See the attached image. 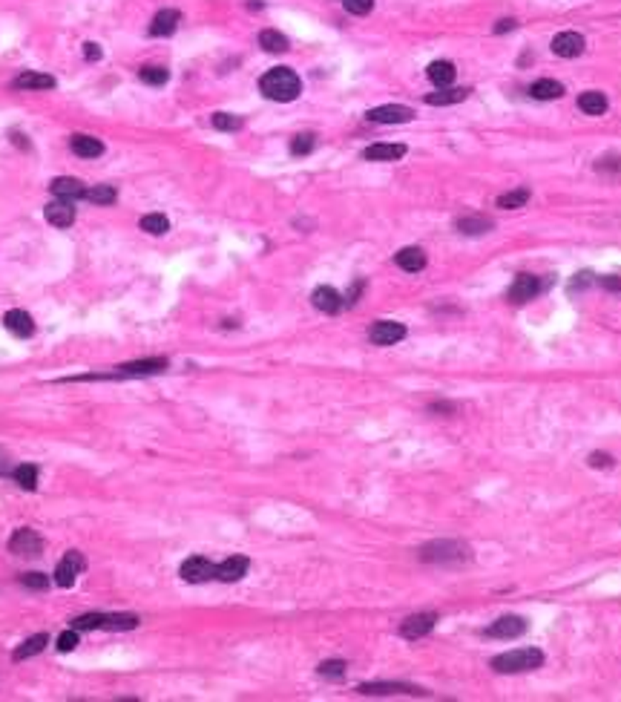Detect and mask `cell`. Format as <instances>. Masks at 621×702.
<instances>
[{
    "label": "cell",
    "mask_w": 621,
    "mask_h": 702,
    "mask_svg": "<svg viewBox=\"0 0 621 702\" xmlns=\"http://www.w3.org/2000/svg\"><path fill=\"white\" fill-rule=\"evenodd\" d=\"M259 90L265 98L270 101H294L299 93H302V81L294 69L288 66H276V69H267V73L259 78Z\"/></svg>",
    "instance_id": "1"
},
{
    "label": "cell",
    "mask_w": 621,
    "mask_h": 702,
    "mask_svg": "<svg viewBox=\"0 0 621 702\" xmlns=\"http://www.w3.org/2000/svg\"><path fill=\"white\" fill-rule=\"evenodd\" d=\"M541 665H543V654L538 648H518L492 659V668L498 674H521V671H535Z\"/></svg>",
    "instance_id": "2"
},
{
    "label": "cell",
    "mask_w": 621,
    "mask_h": 702,
    "mask_svg": "<svg viewBox=\"0 0 621 702\" xmlns=\"http://www.w3.org/2000/svg\"><path fill=\"white\" fill-rule=\"evenodd\" d=\"M420 558L432 565H460L469 558V547L460 541H432L420 550Z\"/></svg>",
    "instance_id": "3"
},
{
    "label": "cell",
    "mask_w": 621,
    "mask_h": 702,
    "mask_svg": "<svg viewBox=\"0 0 621 702\" xmlns=\"http://www.w3.org/2000/svg\"><path fill=\"white\" fill-rule=\"evenodd\" d=\"M84 567H87L84 555H81L78 550H69V552L58 561V567H55V585H58V587H73V585H75V576H78Z\"/></svg>",
    "instance_id": "4"
},
{
    "label": "cell",
    "mask_w": 621,
    "mask_h": 702,
    "mask_svg": "<svg viewBox=\"0 0 621 702\" xmlns=\"http://www.w3.org/2000/svg\"><path fill=\"white\" fill-rule=\"evenodd\" d=\"M181 579L190 582V585L211 582V579H216V565L213 561H207V558H201V555H193L181 565Z\"/></svg>",
    "instance_id": "5"
},
{
    "label": "cell",
    "mask_w": 621,
    "mask_h": 702,
    "mask_svg": "<svg viewBox=\"0 0 621 702\" xmlns=\"http://www.w3.org/2000/svg\"><path fill=\"white\" fill-rule=\"evenodd\" d=\"M9 550H12L15 555H21V558H35V555H41L43 541H41V535H38L35 530L23 527V530H18V533L9 538Z\"/></svg>",
    "instance_id": "6"
},
{
    "label": "cell",
    "mask_w": 621,
    "mask_h": 702,
    "mask_svg": "<svg viewBox=\"0 0 621 702\" xmlns=\"http://www.w3.org/2000/svg\"><path fill=\"white\" fill-rule=\"evenodd\" d=\"M405 337V325L403 323H394V320H377L371 328H368V340L374 345H394Z\"/></svg>",
    "instance_id": "7"
},
{
    "label": "cell",
    "mask_w": 621,
    "mask_h": 702,
    "mask_svg": "<svg viewBox=\"0 0 621 702\" xmlns=\"http://www.w3.org/2000/svg\"><path fill=\"white\" fill-rule=\"evenodd\" d=\"M368 121L374 124H405L414 118V110L411 107H403V104H386V107H374L366 112Z\"/></svg>",
    "instance_id": "8"
},
{
    "label": "cell",
    "mask_w": 621,
    "mask_h": 702,
    "mask_svg": "<svg viewBox=\"0 0 621 702\" xmlns=\"http://www.w3.org/2000/svg\"><path fill=\"white\" fill-rule=\"evenodd\" d=\"M435 622L437 616L435 613H418V616H408L403 624H400V636L403 639H423L435 630Z\"/></svg>",
    "instance_id": "9"
},
{
    "label": "cell",
    "mask_w": 621,
    "mask_h": 702,
    "mask_svg": "<svg viewBox=\"0 0 621 702\" xmlns=\"http://www.w3.org/2000/svg\"><path fill=\"white\" fill-rule=\"evenodd\" d=\"M43 216L55 228H69L75 222V207H73V201H66V199H55V201H49L43 207Z\"/></svg>",
    "instance_id": "10"
},
{
    "label": "cell",
    "mask_w": 621,
    "mask_h": 702,
    "mask_svg": "<svg viewBox=\"0 0 621 702\" xmlns=\"http://www.w3.org/2000/svg\"><path fill=\"white\" fill-rule=\"evenodd\" d=\"M526 634V622L521 616H504L498 622H492V627L487 630V636L492 639H518Z\"/></svg>",
    "instance_id": "11"
},
{
    "label": "cell",
    "mask_w": 621,
    "mask_h": 702,
    "mask_svg": "<svg viewBox=\"0 0 621 702\" xmlns=\"http://www.w3.org/2000/svg\"><path fill=\"white\" fill-rule=\"evenodd\" d=\"M164 369H167L164 357H150V360H132V363L118 366V374L121 377H150V374H161Z\"/></svg>",
    "instance_id": "12"
},
{
    "label": "cell",
    "mask_w": 621,
    "mask_h": 702,
    "mask_svg": "<svg viewBox=\"0 0 621 702\" xmlns=\"http://www.w3.org/2000/svg\"><path fill=\"white\" fill-rule=\"evenodd\" d=\"M541 291V283H538V276H532V273H518V279L512 283V288H509V303H526V300H532L535 294Z\"/></svg>",
    "instance_id": "13"
},
{
    "label": "cell",
    "mask_w": 621,
    "mask_h": 702,
    "mask_svg": "<svg viewBox=\"0 0 621 702\" xmlns=\"http://www.w3.org/2000/svg\"><path fill=\"white\" fill-rule=\"evenodd\" d=\"M248 567H250V561L245 558V555H230V558H225L222 565H216V579L219 582H239L242 576H248Z\"/></svg>",
    "instance_id": "14"
},
{
    "label": "cell",
    "mask_w": 621,
    "mask_h": 702,
    "mask_svg": "<svg viewBox=\"0 0 621 702\" xmlns=\"http://www.w3.org/2000/svg\"><path fill=\"white\" fill-rule=\"evenodd\" d=\"M49 190H52L58 199H66V201H75V199H84V196H87L84 182H78V179H73V176H58V179H52Z\"/></svg>",
    "instance_id": "15"
},
{
    "label": "cell",
    "mask_w": 621,
    "mask_h": 702,
    "mask_svg": "<svg viewBox=\"0 0 621 702\" xmlns=\"http://www.w3.org/2000/svg\"><path fill=\"white\" fill-rule=\"evenodd\" d=\"M552 52L561 58H578L584 52V38L578 32H561L552 38Z\"/></svg>",
    "instance_id": "16"
},
{
    "label": "cell",
    "mask_w": 621,
    "mask_h": 702,
    "mask_svg": "<svg viewBox=\"0 0 621 702\" xmlns=\"http://www.w3.org/2000/svg\"><path fill=\"white\" fill-rule=\"evenodd\" d=\"M311 303L314 308H319L322 314H336L342 308V297L331 288V285H319L314 294H311Z\"/></svg>",
    "instance_id": "17"
},
{
    "label": "cell",
    "mask_w": 621,
    "mask_h": 702,
    "mask_svg": "<svg viewBox=\"0 0 621 702\" xmlns=\"http://www.w3.org/2000/svg\"><path fill=\"white\" fill-rule=\"evenodd\" d=\"M179 21H181V15H179L176 9H161V12H156V18H153V23H150V35L167 38V35L176 32Z\"/></svg>",
    "instance_id": "18"
},
{
    "label": "cell",
    "mask_w": 621,
    "mask_h": 702,
    "mask_svg": "<svg viewBox=\"0 0 621 702\" xmlns=\"http://www.w3.org/2000/svg\"><path fill=\"white\" fill-rule=\"evenodd\" d=\"M403 156H405V145H371L363 153L366 162H397Z\"/></svg>",
    "instance_id": "19"
},
{
    "label": "cell",
    "mask_w": 621,
    "mask_h": 702,
    "mask_svg": "<svg viewBox=\"0 0 621 702\" xmlns=\"http://www.w3.org/2000/svg\"><path fill=\"white\" fill-rule=\"evenodd\" d=\"M73 153L75 156H81V159H98V156H104V145L98 142V138H92V135H73Z\"/></svg>",
    "instance_id": "20"
},
{
    "label": "cell",
    "mask_w": 621,
    "mask_h": 702,
    "mask_svg": "<svg viewBox=\"0 0 621 702\" xmlns=\"http://www.w3.org/2000/svg\"><path fill=\"white\" fill-rule=\"evenodd\" d=\"M4 323H6V328H9L15 337H32V334H35V323H32V317H29L26 311H21V308L9 311V314L4 317Z\"/></svg>",
    "instance_id": "21"
},
{
    "label": "cell",
    "mask_w": 621,
    "mask_h": 702,
    "mask_svg": "<svg viewBox=\"0 0 621 702\" xmlns=\"http://www.w3.org/2000/svg\"><path fill=\"white\" fill-rule=\"evenodd\" d=\"M455 75H457V69H455L452 61H435V63H429V78H432V84L440 87V90H443V87H452Z\"/></svg>",
    "instance_id": "22"
},
{
    "label": "cell",
    "mask_w": 621,
    "mask_h": 702,
    "mask_svg": "<svg viewBox=\"0 0 621 702\" xmlns=\"http://www.w3.org/2000/svg\"><path fill=\"white\" fill-rule=\"evenodd\" d=\"M360 693H368V696H380V693H426L420 688H411V685H391V682H366L357 688Z\"/></svg>",
    "instance_id": "23"
},
{
    "label": "cell",
    "mask_w": 621,
    "mask_h": 702,
    "mask_svg": "<svg viewBox=\"0 0 621 702\" xmlns=\"http://www.w3.org/2000/svg\"><path fill=\"white\" fill-rule=\"evenodd\" d=\"M394 262H397L403 271H408V273H418V271L426 268V253H423L420 248H403V251L394 256Z\"/></svg>",
    "instance_id": "24"
},
{
    "label": "cell",
    "mask_w": 621,
    "mask_h": 702,
    "mask_svg": "<svg viewBox=\"0 0 621 702\" xmlns=\"http://www.w3.org/2000/svg\"><path fill=\"white\" fill-rule=\"evenodd\" d=\"M529 95L538 98V101H552V98H561L564 95V84L552 81V78H541L529 87Z\"/></svg>",
    "instance_id": "25"
},
{
    "label": "cell",
    "mask_w": 621,
    "mask_h": 702,
    "mask_svg": "<svg viewBox=\"0 0 621 702\" xmlns=\"http://www.w3.org/2000/svg\"><path fill=\"white\" fill-rule=\"evenodd\" d=\"M15 87L18 90H52L55 87V78L52 75H43V73H23L15 78Z\"/></svg>",
    "instance_id": "26"
},
{
    "label": "cell",
    "mask_w": 621,
    "mask_h": 702,
    "mask_svg": "<svg viewBox=\"0 0 621 702\" xmlns=\"http://www.w3.org/2000/svg\"><path fill=\"white\" fill-rule=\"evenodd\" d=\"M469 93H472V90H449V87H443V90H437V93L426 95V104H432V107L460 104V101H466V98H469Z\"/></svg>",
    "instance_id": "27"
},
{
    "label": "cell",
    "mask_w": 621,
    "mask_h": 702,
    "mask_svg": "<svg viewBox=\"0 0 621 702\" xmlns=\"http://www.w3.org/2000/svg\"><path fill=\"white\" fill-rule=\"evenodd\" d=\"M578 107H581V112H587V115H604V112H607V95L598 93V90H590V93H584V95L578 98Z\"/></svg>",
    "instance_id": "28"
},
{
    "label": "cell",
    "mask_w": 621,
    "mask_h": 702,
    "mask_svg": "<svg viewBox=\"0 0 621 702\" xmlns=\"http://www.w3.org/2000/svg\"><path fill=\"white\" fill-rule=\"evenodd\" d=\"M455 228L460 234H466V236H477V234H489L492 231V222L483 219V216H463V219L455 222Z\"/></svg>",
    "instance_id": "29"
},
{
    "label": "cell",
    "mask_w": 621,
    "mask_h": 702,
    "mask_svg": "<svg viewBox=\"0 0 621 702\" xmlns=\"http://www.w3.org/2000/svg\"><path fill=\"white\" fill-rule=\"evenodd\" d=\"M43 648H46V634H35V636H29L23 645H18V651L12 654V659H15V662H23V659L41 654Z\"/></svg>",
    "instance_id": "30"
},
{
    "label": "cell",
    "mask_w": 621,
    "mask_h": 702,
    "mask_svg": "<svg viewBox=\"0 0 621 702\" xmlns=\"http://www.w3.org/2000/svg\"><path fill=\"white\" fill-rule=\"evenodd\" d=\"M259 46L265 52H285L288 49V38L282 32H276V29H265V32H259Z\"/></svg>",
    "instance_id": "31"
},
{
    "label": "cell",
    "mask_w": 621,
    "mask_h": 702,
    "mask_svg": "<svg viewBox=\"0 0 621 702\" xmlns=\"http://www.w3.org/2000/svg\"><path fill=\"white\" fill-rule=\"evenodd\" d=\"M142 231H147L153 236H164L170 231V219L164 214H147V216H142Z\"/></svg>",
    "instance_id": "32"
},
{
    "label": "cell",
    "mask_w": 621,
    "mask_h": 702,
    "mask_svg": "<svg viewBox=\"0 0 621 702\" xmlns=\"http://www.w3.org/2000/svg\"><path fill=\"white\" fill-rule=\"evenodd\" d=\"M15 481L26 489V493H32V489L38 486V466L35 463H21V466H15Z\"/></svg>",
    "instance_id": "33"
},
{
    "label": "cell",
    "mask_w": 621,
    "mask_h": 702,
    "mask_svg": "<svg viewBox=\"0 0 621 702\" xmlns=\"http://www.w3.org/2000/svg\"><path fill=\"white\" fill-rule=\"evenodd\" d=\"M104 627L107 630H132V627H138V619L129 613H110V616H104Z\"/></svg>",
    "instance_id": "34"
},
{
    "label": "cell",
    "mask_w": 621,
    "mask_h": 702,
    "mask_svg": "<svg viewBox=\"0 0 621 702\" xmlns=\"http://www.w3.org/2000/svg\"><path fill=\"white\" fill-rule=\"evenodd\" d=\"M84 199L92 201V204H112V201H115V187H110V184H95V187L87 190Z\"/></svg>",
    "instance_id": "35"
},
{
    "label": "cell",
    "mask_w": 621,
    "mask_h": 702,
    "mask_svg": "<svg viewBox=\"0 0 621 702\" xmlns=\"http://www.w3.org/2000/svg\"><path fill=\"white\" fill-rule=\"evenodd\" d=\"M142 81L144 84H150V87H161V84H167V78H170V73L164 66H142Z\"/></svg>",
    "instance_id": "36"
},
{
    "label": "cell",
    "mask_w": 621,
    "mask_h": 702,
    "mask_svg": "<svg viewBox=\"0 0 621 702\" xmlns=\"http://www.w3.org/2000/svg\"><path fill=\"white\" fill-rule=\"evenodd\" d=\"M314 147H317V135L314 132H299V135H294V142H291V153L294 156H308Z\"/></svg>",
    "instance_id": "37"
},
{
    "label": "cell",
    "mask_w": 621,
    "mask_h": 702,
    "mask_svg": "<svg viewBox=\"0 0 621 702\" xmlns=\"http://www.w3.org/2000/svg\"><path fill=\"white\" fill-rule=\"evenodd\" d=\"M526 201H529V190H526V187L509 190V193L498 196V207H504V210H509V207H524Z\"/></svg>",
    "instance_id": "38"
},
{
    "label": "cell",
    "mask_w": 621,
    "mask_h": 702,
    "mask_svg": "<svg viewBox=\"0 0 621 702\" xmlns=\"http://www.w3.org/2000/svg\"><path fill=\"white\" fill-rule=\"evenodd\" d=\"M242 118L239 115H233V112H216L213 115V127L216 130H225V132H233V130H242Z\"/></svg>",
    "instance_id": "39"
},
{
    "label": "cell",
    "mask_w": 621,
    "mask_h": 702,
    "mask_svg": "<svg viewBox=\"0 0 621 702\" xmlns=\"http://www.w3.org/2000/svg\"><path fill=\"white\" fill-rule=\"evenodd\" d=\"M317 671H319V676H325V679H342V676H345V662L328 659V662H322Z\"/></svg>",
    "instance_id": "40"
},
{
    "label": "cell",
    "mask_w": 621,
    "mask_h": 702,
    "mask_svg": "<svg viewBox=\"0 0 621 702\" xmlns=\"http://www.w3.org/2000/svg\"><path fill=\"white\" fill-rule=\"evenodd\" d=\"M75 630H95V627H104V616L101 613H87V616H78L73 622Z\"/></svg>",
    "instance_id": "41"
},
{
    "label": "cell",
    "mask_w": 621,
    "mask_h": 702,
    "mask_svg": "<svg viewBox=\"0 0 621 702\" xmlns=\"http://www.w3.org/2000/svg\"><path fill=\"white\" fill-rule=\"evenodd\" d=\"M21 585L29 587V590H46L49 587V579L43 573H23L21 576Z\"/></svg>",
    "instance_id": "42"
},
{
    "label": "cell",
    "mask_w": 621,
    "mask_h": 702,
    "mask_svg": "<svg viewBox=\"0 0 621 702\" xmlns=\"http://www.w3.org/2000/svg\"><path fill=\"white\" fill-rule=\"evenodd\" d=\"M342 6L351 15H368L374 9V0H342Z\"/></svg>",
    "instance_id": "43"
},
{
    "label": "cell",
    "mask_w": 621,
    "mask_h": 702,
    "mask_svg": "<svg viewBox=\"0 0 621 702\" xmlns=\"http://www.w3.org/2000/svg\"><path fill=\"white\" fill-rule=\"evenodd\" d=\"M75 645H78V630H75V627H73V630H66V634H60V636H58V651H60V654L75 651Z\"/></svg>",
    "instance_id": "44"
},
{
    "label": "cell",
    "mask_w": 621,
    "mask_h": 702,
    "mask_svg": "<svg viewBox=\"0 0 621 702\" xmlns=\"http://www.w3.org/2000/svg\"><path fill=\"white\" fill-rule=\"evenodd\" d=\"M590 466H595V469H607V466H612V458H610V455H604V452H593V455H590Z\"/></svg>",
    "instance_id": "45"
},
{
    "label": "cell",
    "mask_w": 621,
    "mask_h": 702,
    "mask_svg": "<svg viewBox=\"0 0 621 702\" xmlns=\"http://www.w3.org/2000/svg\"><path fill=\"white\" fill-rule=\"evenodd\" d=\"M84 58L87 61H98L101 58V46L98 43H84Z\"/></svg>",
    "instance_id": "46"
},
{
    "label": "cell",
    "mask_w": 621,
    "mask_h": 702,
    "mask_svg": "<svg viewBox=\"0 0 621 702\" xmlns=\"http://www.w3.org/2000/svg\"><path fill=\"white\" fill-rule=\"evenodd\" d=\"M598 170H621V159H598Z\"/></svg>",
    "instance_id": "47"
},
{
    "label": "cell",
    "mask_w": 621,
    "mask_h": 702,
    "mask_svg": "<svg viewBox=\"0 0 621 702\" xmlns=\"http://www.w3.org/2000/svg\"><path fill=\"white\" fill-rule=\"evenodd\" d=\"M590 283H593V273H578V276L573 279V285H570V288H573V291H575V288H587Z\"/></svg>",
    "instance_id": "48"
},
{
    "label": "cell",
    "mask_w": 621,
    "mask_h": 702,
    "mask_svg": "<svg viewBox=\"0 0 621 702\" xmlns=\"http://www.w3.org/2000/svg\"><path fill=\"white\" fill-rule=\"evenodd\" d=\"M601 285L607 291H621V279L618 276H601Z\"/></svg>",
    "instance_id": "49"
},
{
    "label": "cell",
    "mask_w": 621,
    "mask_h": 702,
    "mask_svg": "<svg viewBox=\"0 0 621 702\" xmlns=\"http://www.w3.org/2000/svg\"><path fill=\"white\" fill-rule=\"evenodd\" d=\"M6 472H15V469H12V461H9V455H6L4 449H0V475H6Z\"/></svg>",
    "instance_id": "50"
},
{
    "label": "cell",
    "mask_w": 621,
    "mask_h": 702,
    "mask_svg": "<svg viewBox=\"0 0 621 702\" xmlns=\"http://www.w3.org/2000/svg\"><path fill=\"white\" fill-rule=\"evenodd\" d=\"M512 29H515V21H512V18H504V21H498V26H495V32H498V35L512 32Z\"/></svg>",
    "instance_id": "51"
},
{
    "label": "cell",
    "mask_w": 621,
    "mask_h": 702,
    "mask_svg": "<svg viewBox=\"0 0 621 702\" xmlns=\"http://www.w3.org/2000/svg\"><path fill=\"white\" fill-rule=\"evenodd\" d=\"M363 285H366V283H363V279H357V283H354V288L349 291V305H354V303H357V294L363 291Z\"/></svg>",
    "instance_id": "52"
}]
</instances>
